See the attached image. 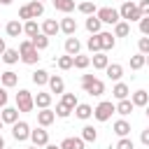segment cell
<instances>
[{
  "label": "cell",
  "mask_w": 149,
  "mask_h": 149,
  "mask_svg": "<svg viewBox=\"0 0 149 149\" xmlns=\"http://www.w3.org/2000/svg\"><path fill=\"white\" fill-rule=\"evenodd\" d=\"M81 88L88 95H102L105 93V84L98 77H93V74H81Z\"/></svg>",
  "instance_id": "obj_1"
},
{
  "label": "cell",
  "mask_w": 149,
  "mask_h": 149,
  "mask_svg": "<svg viewBox=\"0 0 149 149\" xmlns=\"http://www.w3.org/2000/svg\"><path fill=\"white\" fill-rule=\"evenodd\" d=\"M119 14H121V19H126V21H137V23H140V19H142V12H140V7H137L133 0L121 2Z\"/></svg>",
  "instance_id": "obj_2"
},
{
  "label": "cell",
  "mask_w": 149,
  "mask_h": 149,
  "mask_svg": "<svg viewBox=\"0 0 149 149\" xmlns=\"http://www.w3.org/2000/svg\"><path fill=\"white\" fill-rule=\"evenodd\" d=\"M114 112H116V105L109 102V100H102V102H98V107L93 109V116H95L98 121H109Z\"/></svg>",
  "instance_id": "obj_3"
},
{
  "label": "cell",
  "mask_w": 149,
  "mask_h": 149,
  "mask_svg": "<svg viewBox=\"0 0 149 149\" xmlns=\"http://www.w3.org/2000/svg\"><path fill=\"white\" fill-rule=\"evenodd\" d=\"M16 107H19V112H33V107H35V98L30 95L28 88H21V91L16 93Z\"/></svg>",
  "instance_id": "obj_4"
},
{
  "label": "cell",
  "mask_w": 149,
  "mask_h": 149,
  "mask_svg": "<svg viewBox=\"0 0 149 149\" xmlns=\"http://www.w3.org/2000/svg\"><path fill=\"white\" fill-rule=\"evenodd\" d=\"M95 16H98L102 23H112V26H116V23L121 21V14H119V9H114V7H100Z\"/></svg>",
  "instance_id": "obj_5"
},
{
  "label": "cell",
  "mask_w": 149,
  "mask_h": 149,
  "mask_svg": "<svg viewBox=\"0 0 149 149\" xmlns=\"http://www.w3.org/2000/svg\"><path fill=\"white\" fill-rule=\"evenodd\" d=\"M12 137H14L16 142H26V140L30 137V126H28L26 121H16V123H12Z\"/></svg>",
  "instance_id": "obj_6"
},
{
  "label": "cell",
  "mask_w": 149,
  "mask_h": 149,
  "mask_svg": "<svg viewBox=\"0 0 149 149\" xmlns=\"http://www.w3.org/2000/svg\"><path fill=\"white\" fill-rule=\"evenodd\" d=\"M30 140L35 147H44V144H49V133L44 130V126H40L35 130H30Z\"/></svg>",
  "instance_id": "obj_7"
},
{
  "label": "cell",
  "mask_w": 149,
  "mask_h": 149,
  "mask_svg": "<svg viewBox=\"0 0 149 149\" xmlns=\"http://www.w3.org/2000/svg\"><path fill=\"white\" fill-rule=\"evenodd\" d=\"M54 121H56V112H54V109L44 107V109H40V112H37V123H40V126H44V128H47V126H51Z\"/></svg>",
  "instance_id": "obj_8"
},
{
  "label": "cell",
  "mask_w": 149,
  "mask_h": 149,
  "mask_svg": "<svg viewBox=\"0 0 149 149\" xmlns=\"http://www.w3.org/2000/svg\"><path fill=\"white\" fill-rule=\"evenodd\" d=\"M0 119H2L5 123H16V121H19V107H2Z\"/></svg>",
  "instance_id": "obj_9"
},
{
  "label": "cell",
  "mask_w": 149,
  "mask_h": 149,
  "mask_svg": "<svg viewBox=\"0 0 149 149\" xmlns=\"http://www.w3.org/2000/svg\"><path fill=\"white\" fill-rule=\"evenodd\" d=\"M0 84H2L5 88H12V86H16V84H19V74H16V72H12V70H7V72H2V74H0Z\"/></svg>",
  "instance_id": "obj_10"
},
{
  "label": "cell",
  "mask_w": 149,
  "mask_h": 149,
  "mask_svg": "<svg viewBox=\"0 0 149 149\" xmlns=\"http://www.w3.org/2000/svg\"><path fill=\"white\" fill-rule=\"evenodd\" d=\"M5 33H7L9 37H19V35L23 33V23H21V21H16V19H12V21L5 26Z\"/></svg>",
  "instance_id": "obj_11"
},
{
  "label": "cell",
  "mask_w": 149,
  "mask_h": 149,
  "mask_svg": "<svg viewBox=\"0 0 149 149\" xmlns=\"http://www.w3.org/2000/svg\"><path fill=\"white\" fill-rule=\"evenodd\" d=\"M130 100H133L135 107H147V105H149V93L140 88V91H135V93L130 95Z\"/></svg>",
  "instance_id": "obj_12"
},
{
  "label": "cell",
  "mask_w": 149,
  "mask_h": 149,
  "mask_svg": "<svg viewBox=\"0 0 149 149\" xmlns=\"http://www.w3.org/2000/svg\"><path fill=\"white\" fill-rule=\"evenodd\" d=\"M74 114H77V119L86 121V119H91V116H93V107H91V105H86V102H79V105L74 107Z\"/></svg>",
  "instance_id": "obj_13"
},
{
  "label": "cell",
  "mask_w": 149,
  "mask_h": 149,
  "mask_svg": "<svg viewBox=\"0 0 149 149\" xmlns=\"http://www.w3.org/2000/svg\"><path fill=\"white\" fill-rule=\"evenodd\" d=\"M58 30H61V23H58V21H54V19H47V21L42 23V33H44V35H49V37H54Z\"/></svg>",
  "instance_id": "obj_14"
},
{
  "label": "cell",
  "mask_w": 149,
  "mask_h": 149,
  "mask_svg": "<svg viewBox=\"0 0 149 149\" xmlns=\"http://www.w3.org/2000/svg\"><path fill=\"white\" fill-rule=\"evenodd\" d=\"M91 63H93V68H95V70H105V68L109 65V58L105 56V51H98V54H93Z\"/></svg>",
  "instance_id": "obj_15"
},
{
  "label": "cell",
  "mask_w": 149,
  "mask_h": 149,
  "mask_svg": "<svg viewBox=\"0 0 149 149\" xmlns=\"http://www.w3.org/2000/svg\"><path fill=\"white\" fill-rule=\"evenodd\" d=\"M105 72H107V77H109V79L119 81V79L123 77V65H119V63H112V65H107V68H105Z\"/></svg>",
  "instance_id": "obj_16"
},
{
  "label": "cell",
  "mask_w": 149,
  "mask_h": 149,
  "mask_svg": "<svg viewBox=\"0 0 149 149\" xmlns=\"http://www.w3.org/2000/svg\"><path fill=\"white\" fill-rule=\"evenodd\" d=\"M49 88H51V93H63V91H65V81H63V77L51 74V77H49Z\"/></svg>",
  "instance_id": "obj_17"
},
{
  "label": "cell",
  "mask_w": 149,
  "mask_h": 149,
  "mask_svg": "<svg viewBox=\"0 0 149 149\" xmlns=\"http://www.w3.org/2000/svg\"><path fill=\"white\" fill-rule=\"evenodd\" d=\"M128 93H130V88H128V84H123V81H116V84H114V88H112V95H114L116 100L128 98Z\"/></svg>",
  "instance_id": "obj_18"
},
{
  "label": "cell",
  "mask_w": 149,
  "mask_h": 149,
  "mask_svg": "<svg viewBox=\"0 0 149 149\" xmlns=\"http://www.w3.org/2000/svg\"><path fill=\"white\" fill-rule=\"evenodd\" d=\"M114 133H116L119 137H128V135H130V123H128L126 119L114 121Z\"/></svg>",
  "instance_id": "obj_19"
},
{
  "label": "cell",
  "mask_w": 149,
  "mask_h": 149,
  "mask_svg": "<svg viewBox=\"0 0 149 149\" xmlns=\"http://www.w3.org/2000/svg\"><path fill=\"white\" fill-rule=\"evenodd\" d=\"M84 140L81 137H65L63 142H61V149H84Z\"/></svg>",
  "instance_id": "obj_20"
},
{
  "label": "cell",
  "mask_w": 149,
  "mask_h": 149,
  "mask_svg": "<svg viewBox=\"0 0 149 149\" xmlns=\"http://www.w3.org/2000/svg\"><path fill=\"white\" fill-rule=\"evenodd\" d=\"M61 30H63L68 37H70V35H74V33H77V21H74V19H70V16H65V19L61 21Z\"/></svg>",
  "instance_id": "obj_21"
},
{
  "label": "cell",
  "mask_w": 149,
  "mask_h": 149,
  "mask_svg": "<svg viewBox=\"0 0 149 149\" xmlns=\"http://www.w3.org/2000/svg\"><path fill=\"white\" fill-rule=\"evenodd\" d=\"M23 33L33 40L35 35H40V33H42V28L37 26V21H35V19H30V21H26V23H23Z\"/></svg>",
  "instance_id": "obj_22"
},
{
  "label": "cell",
  "mask_w": 149,
  "mask_h": 149,
  "mask_svg": "<svg viewBox=\"0 0 149 149\" xmlns=\"http://www.w3.org/2000/svg\"><path fill=\"white\" fill-rule=\"evenodd\" d=\"M79 49H81V44H79V40L70 35V37L65 40V54H70V56H77V54H79Z\"/></svg>",
  "instance_id": "obj_23"
},
{
  "label": "cell",
  "mask_w": 149,
  "mask_h": 149,
  "mask_svg": "<svg viewBox=\"0 0 149 149\" xmlns=\"http://www.w3.org/2000/svg\"><path fill=\"white\" fill-rule=\"evenodd\" d=\"M133 109H135V105H133V100H128V98H123V100L116 102V112H119L121 116H128Z\"/></svg>",
  "instance_id": "obj_24"
},
{
  "label": "cell",
  "mask_w": 149,
  "mask_h": 149,
  "mask_svg": "<svg viewBox=\"0 0 149 149\" xmlns=\"http://www.w3.org/2000/svg\"><path fill=\"white\" fill-rule=\"evenodd\" d=\"M100 26H102V21H100L98 16L91 14V16L86 19V30H88L91 35H98V33H100Z\"/></svg>",
  "instance_id": "obj_25"
},
{
  "label": "cell",
  "mask_w": 149,
  "mask_h": 149,
  "mask_svg": "<svg viewBox=\"0 0 149 149\" xmlns=\"http://www.w3.org/2000/svg\"><path fill=\"white\" fill-rule=\"evenodd\" d=\"M54 2V7L58 9V12H63V14H70L72 9H74V0H51Z\"/></svg>",
  "instance_id": "obj_26"
},
{
  "label": "cell",
  "mask_w": 149,
  "mask_h": 149,
  "mask_svg": "<svg viewBox=\"0 0 149 149\" xmlns=\"http://www.w3.org/2000/svg\"><path fill=\"white\" fill-rule=\"evenodd\" d=\"M98 35H100V42H102V51H109V49H114L116 40H114V35H112V33H98Z\"/></svg>",
  "instance_id": "obj_27"
},
{
  "label": "cell",
  "mask_w": 149,
  "mask_h": 149,
  "mask_svg": "<svg viewBox=\"0 0 149 149\" xmlns=\"http://www.w3.org/2000/svg\"><path fill=\"white\" fill-rule=\"evenodd\" d=\"M19 58H21L19 49H5V54H2V61H5L7 65H14V63H19Z\"/></svg>",
  "instance_id": "obj_28"
},
{
  "label": "cell",
  "mask_w": 149,
  "mask_h": 149,
  "mask_svg": "<svg viewBox=\"0 0 149 149\" xmlns=\"http://www.w3.org/2000/svg\"><path fill=\"white\" fill-rule=\"evenodd\" d=\"M49 72L47 70H35L33 72V84H37V86H44V84H49Z\"/></svg>",
  "instance_id": "obj_29"
},
{
  "label": "cell",
  "mask_w": 149,
  "mask_h": 149,
  "mask_svg": "<svg viewBox=\"0 0 149 149\" xmlns=\"http://www.w3.org/2000/svg\"><path fill=\"white\" fill-rule=\"evenodd\" d=\"M128 35H130L128 21H119V23L114 26V37H128Z\"/></svg>",
  "instance_id": "obj_30"
},
{
  "label": "cell",
  "mask_w": 149,
  "mask_h": 149,
  "mask_svg": "<svg viewBox=\"0 0 149 149\" xmlns=\"http://www.w3.org/2000/svg\"><path fill=\"white\" fill-rule=\"evenodd\" d=\"M56 65H58L61 70H70V68H74V56H70V54H65V56H58Z\"/></svg>",
  "instance_id": "obj_31"
},
{
  "label": "cell",
  "mask_w": 149,
  "mask_h": 149,
  "mask_svg": "<svg viewBox=\"0 0 149 149\" xmlns=\"http://www.w3.org/2000/svg\"><path fill=\"white\" fill-rule=\"evenodd\" d=\"M81 140H84V142H95V140H98V130H95L93 126H84V128H81Z\"/></svg>",
  "instance_id": "obj_32"
},
{
  "label": "cell",
  "mask_w": 149,
  "mask_h": 149,
  "mask_svg": "<svg viewBox=\"0 0 149 149\" xmlns=\"http://www.w3.org/2000/svg\"><path fill=\"white\" fill-rule=\"evenodd\" d=\"M28 9H30L33 19H37V16H42V14H44V5H42L40 0H30V2H28Z\"/></svg>",
  "instance_id": "obj_33"
},
{
  "label": "cell",
  "mask_w": 149,
  "mask_h": 149,
  "mask_svg": "<svg viewBox=\"0 0 149 149\" xmlns=\"http://www.w3.org/2000/svg\"><path fill=\"white\" fill-rule=\"evenodd\" d=\"M33 44H35V49H37V51L47 49V47H49V35H44V33L35 35V37H33Z\"/></svg>",
  "instance_id": "obj_34"
},
{
  "label": "cell",
  "mask_w": 149,
  "mask_h": 149,
  "mask_svg": "<svg viewBox=\"0 0 149 149\" xmlns=\"http://www.w3.org/2000/svg\"><path fill=\"white\" fill-rule=\"evenodd\" d=\"M86 47H88L93 54L102 51V42H100V35H91V37H88V42H86Z\"/></svg>",
  "instance_id": "obj_35"
},
{
  "label": "cell",
  "mask_w": 149,
  "mask_h": 149,
  "mask_svg": "<svg viewBox=\"0 0 149 149\" xmlns=\"http://www.w3.org/2000/svg\"><path fill=\"white\" fill-rule=\"evenodd\" d=\"M144 65H147V56H144V54L130 56V68H133V70H140V68H144Z\"/></svg>",
  "instance_id": "obj_36"
},
{
  "label": "cell",
  "mask_w": 149,
  "mask_h": 149,
  "mask_svg": "<svg viewBox=\"0 0 149 149\" xmlns=\"http://www.w3.org/2000/svg\"><path fill=\"white\" fill-rule=\"evenodd\" d=\"M35 105H37L40 109L49 107V105H51V93H37V95H35Z\"/></svg>",
  "instance_id": "obj_37"
},
{
  "label": "cell",
  "mask_w": 149,
  "mask_h": 149,
  "mask_svg": "<svg viewBox=\"0 0 149 149\" xmlns=\"http://www.w3.org/2000/svg\"><path fill=\"white\" fill-rule=\"evenodd\" d=\"M21 61H23L26 65H35V63L40 61V51H37V49H33V51L23 54V56H21Z\"/></svg>",
  "instance_id": "obj_38"
},
{
  "label": "cell",
  "mask_w": 149,
  "mask_h": 149,
  "mask_svg": "<svg viewBox=\"0 0 149 149\" xmlns=\"http://www.w3.org/2000/svg\"><path fill=\"white\" fill-rule=\"evenodd\" d=\"M61 102H63V105H68V107H70L72 112H74V107L79 105V102H77V95H74V93H63Z\"/></svg>",
  "instance_id": "obj_39"
},
{
  "label": "cell",
  "mask_w": 149,
  "mask_h": 149,
  "mask_svg": "<svg viewBox=\"0 0 149 149\" xmlns=\"http://www.w3.org/2000/svg\"><path fill=\"white\" fill-rule=\"evenodd\" d=\"M88 65H91V58H88V56H81V54H77V56H74V68L86 70Z\"/></svg>",
  "instance_id": "obj_40"
},
{
  "label": "cell",
  "mask_w": 149,
  "mask_h": 149,
  "mask_svg": "<svg viewBox=\"0 0 149 149\" xmlns=\"http://www.w3.org/2000/svg\"><path fill=\"white\" fill-rule=\"evenodd\" d=\"M79 12H81V14H86V16H91V14L95 12V5H93L91 0H86V2H79Z\"/></svg>",
  "instance_id": "obj_41"
},
{
  "label": "cell",
  "mask_w": 149,
  "mask_h": 149,
  "mask_svg": "<svg viewBox=\"0 0 149 149\" xmlns=\"http://www.w3.org/2000/svg\"><path fill=\"white\" fill-rule=\"evenodd\" d=\"M70 112H72V109H70L68 105H63V102H58V105H56V116L68 119V116H70Z\"/></svg>",
  "instance_id": "obj_42"
},
{
  "label": "cell",
  "mask_w": 149,
  "mask_h": 149,
  "mask_svg": "<svg viewBox=\"0 0 149 149\" xmlns=\"http://www.w3.org/2000/svg\"><path fill=\"white\" fill-rule=\"evenodd\" d=\"M35 49V44H33V40H23L21 44H19V54L23 56V54H28V51H33Z\"/></svg>",
  "instance_id": "obj_43"
},
{
  "label": "cell",
  "mask_w": 149,
  "mask_h": 149,
  "mask_svg": "<svg viewBox=\"0 0 149 149\" xmlns=\"http://www.w3.org/2000/svg\"><path fill=\"white\" fill-rule=\"evenodd\" d=\"M137 49H140V54H144V56L149 54V37H147V35L137 40Z\"/></svg>",
  "instance_id": "obj_44"
},
{
  "label": "cell",
  "mask_w": 149,
  "mask_h": 149,
  "mask_svg": "<svg viewBox=\"0 0 149 149\" xmlns=\"http://www.w3.org/2000/svg\"><path fill=\"white\" fill-rule=\"evenodd\" d=\"M116 149H135V144H133V140H130V137H119Z\"/></svg>",
  "instance_id": "obj_45"
},
{
  "label": "cell",
  "mask_w": 149,
  "mask_h": 149,
  "mask_svg": "<svg viewBox=\"0 0 149 149\" xmlns=\"http://www.w3.org/2000/svg\"><path fill=\"white\" fill-rule=\"evenodd\" d=\"M140 33L149 37V16H142L140 19Z\"/></svg>",
  "instance_id": "obj_46"
},
{
  "label": "cell",
  "mask_w": 149,
  "mask_h": 149,
  "mask_svg": "<svg viewBox=\"0 0 149 149\" xmlns=\"http://www.w3.org/2000/svg\"><path fill=\"white\" fill-rule=\"evenodd\" d=\"M19 19H23V21H30V19H33V14H30L28 5H23V7L19 9Z\"/></svg>",
  "instance_id": "obj_47"
},
{
  "label": "cell",
  "mask_w": 149,
  "mask_h": 149,
  "mask_svg": "<svg viewBox=\"0 0 149 149\" xmlns=\"http://www.w3.org/2000/svg\"><path fill=\"white\" fill-rule=\"evenodd\" d=\"M137 7H140V12H142V16H149V0H140Z\"/></svg>",
  "instance_id": "obj_48"
},
{
  "label": "cell",
  "mask_w": 149,
  "mask_h": 149,
  "mask_svg": "<svg viewBox=\"0 0 149 149\" xmlns=\"http://www.w3.org/2000/svg\"><path fill=\"white\" fill-rule=\"evenodd\" d=\"M140 142H142L144 147H149V128H144V130L140 133Z\"/></svg>",
  "instance_id": "obj_49"
},
{
  "label": "cell",
  "mask_w": 149,
  "mask_h": 149,
  "mask_svg": "<svg viewBox=\"0 0 149 149\" xmlns=\"http://www.w3.org/2000/svg\"><path fill=\"white\" fill-rule=\"evenodd\" d=\"M5 105H7V88L0 86V107H5Z\"/></svg>",
  "instance_id": "obj_50"
},
{
  "label": "cell",
  "mask_w": 149,
  "mask_h": 149,
  "mask_svg": "<svg viewBox=\"0 0 149 149\" xmlns=\"http://www.w3.org/2000/svg\"><path fill=\"white\" fill-rule=\"evenodd\" d=\"M5 49H7V44H5V40H2V37H0V56H2V54H5Z\"/></svg>",
  "instance_id": "obj_51"
},
{
  "label": "cell",
  "mask_w": 149,
  "mask_h": 149,
  "mask_svg": "<svg viewBox=\"0 0 149 149\" xmlns=\"http://www.w3.org/2000/svg\"><path fill=\"white\" fill-rule=\"evenodd\" d=\"M44 149H61V144H44Z\"/></svg>",
  "instance_id": "obj_52"
},
{
  "label": "cell",
  "mask_w": 149,
  "mask_h": 149,
  "mask_svg": "<svg viewBox=\"0 0 149 149\" xmlns=\"http://www.w3.org/2000/svg\"><path fill=\"white\" fill-rule=\"evenodd\" d=\"M14 0H0V5H12Z\"/></svg>",
  "instance_id": "obj_53"
},
{
  "label": "cell",
  "mask_w": 149,
  "mask_h": 149,
  "mask_svg": "<svg viewBox=\"0 0 149 149\" xmlns=\"http://www.w3.org/2000/svg\"><path fill=\"white\" fill-rule=\"evenodd\" d=\"M0 149H5V140H2V135H0Z\"/></svg>",
  "instance_id": "obj_54"
},
{
  "label": "cell",
  "mask_w": 149,
  "mask_h": 149,
  "mask_svg": "<svg viewBox=\"0 0 149 149\" xmlns=\"http://www.w3.org/2000/svg\"><path fill=\"white\" fill-rule=\"evenodd\" d=\"M2 123H5V121H2V119H0V130H2Z\"/></svg>",
  "instance_id": "obj_55"
},
{
  "label": "cell",
  "mask_w": 149,
  "mask_h": 149,
  "mask_svg": "<svg viewBox=\"0 0 149 149\" xmlns=\"http://www.w3.org/2000/svg\"><path fill=\"white\" fill-rule=\"evenodd\" d=\"M147 116H149V105H147Z\"/></svg>",
  "instance_id": "obj_56"
},
{
  "label": "cell",
  "mask_w": 149,
  "mask_h": 149,
  "mask_svg": "<svg viewBox=\"0 0 149 149\" xmlns=\"http://www.w3.org/2000/svg\"><path fill=\"white\" fill-rule=\"evenodd\" d=\"M147 65H149V54H147Z\"/></svg>",
  "instance_id": "obj_57"
},
{
  "label": "cell",
  "mask_w": 149,
  "mask_h": 149,
  "mask_svg": "<svg viewBox=\"0 0 149 149\" xmlns=\"http://www.w3.org/2000/svg\"><path fill=\"white\" fill-rule=\"evenodd\" d=\"M28 149H37V147H35V144H33V147H28Z\"/></svg>",
  "instance_id": "obj_58"
},
{
  "label": "cell",
  "mask_w": 149,
  "mask_h": 149,
  "mask_svg": "<svg viewBox=\"0 0 149 149\" xmlns=\"http://www.w3.org/2000/svg\"><path fill=\"white\" fill-rule=\"evenodd\" d=\"M40 2H44V0H40Z\"/></svg>",
  "instance_id": "obj_59"
},
{
  "label": "cell",
  "mask_w": 149,
  "mask_h": 149,
  "mask_svg": "<svg viewBox=\"0 0 149 149\" xmlns=\"http://www.w3.org/2000/svg\"><path fill=\"white\" fill-rule=\"evenodd\" d=\"M121 2H126V0H121Z\"/></svg>",
  "instance_id": "obj_60"
},
{
  "label": "cell",
  "mask_w": 149,
  "mask_h": 149,
  "mask_svg": "<svg viewBox=\"0 0 149 149\" xmlns=\"http://www.w3.org/2000/svg\"><path fill=\"white\" fill-rule=\"evenodd\" d=\"M5 149H7V147H5Z\"/></svg>",
  "instance_id": "obj_61"
}]
</instances>
